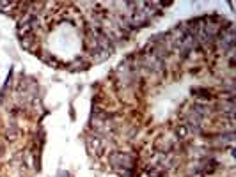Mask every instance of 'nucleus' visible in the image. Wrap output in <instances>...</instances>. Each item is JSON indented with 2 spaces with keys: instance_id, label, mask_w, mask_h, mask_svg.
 <instances>
[{
  "instance_id": "f257e3e1",
  "label": "nucleus",
  "mask_w": 236,
  "mask_h": 177,
  "mask_svg": "<svg viewBox=\"0 0 236 177\" xmlns=\"http://www.w3.org/2000/svg\"><path fill=\"white\" fill-rule=\"evenodd\" d=\"M176 133H178V137H179V138H187V137H188V133H190V128L187 126V124H181V126L176 129Z\"/></svg>"
}]
</instances>
